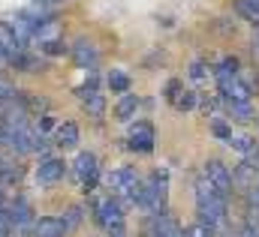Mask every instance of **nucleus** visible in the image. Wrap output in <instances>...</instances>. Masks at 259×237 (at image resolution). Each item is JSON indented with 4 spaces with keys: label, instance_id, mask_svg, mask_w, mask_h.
<instances>
[{
    "label": "nucleus",
    "instance_id": "1",
    "mask_svg": "<svg viewBox=\"0 0 259 237\" xmlns=\"http://www.w3.org/2000/svg\"><path fill=\"white\" fill-rule=\"evenodd\" d=\"M196 213H199V222L208 228H217L226 219V198L217 195V189L205 177L196 180Z\"/></svg>",
    "mask_w": 259,
    "mask_h": 237
},
{
    "label": "nucleus",
    "instance_id": "2",
    "mask_svg": "<svg viewBox=\"0 0 259 237\" xmlns=\"http://www.w3.org/2000/svg\"><path fill=\"white\" fill-rule=\"evenodd\" d=\"M202 177L217 189V195H223V198L232 195V174H229V168H226L220 159H208V162L202 165Z\"/></svg>",
    "mask_w": 259,
    "mask_h": 237
},
{
    "label": "nucleus",
    "instance_id": "3",
    "mask_svg": "<svg viewBox=\"0 0 259 237\" xmlns=\"http://www.w3.org/2000/svg\"><path fill=\"white\" fill-rule=\"evenodd\" d=\"M217 87H220V96L223 99H235V102H250L253 90L247 81H241L238 75H226V72H217Z\"/></svg>",
    "mask_w": 259,
    "mask_h": 237
},
{
    "label": "nucleus",
    "instance_id": "4",
    "mask_svg": "<svg viewBox=\"0 0 259 237\" xmlns=\"http://www.w3.org/2000/svg\"><path fill=\"white\" fill-rule=\"evenodd\" d=\"M97 222H100L106 231L121 228V225H124V204H121V198H115V195L103 198V201L97 204Z\"/></svg>",
    "mask_w": 259,
    "mask_h": 237
},
{
    "label": "nucleus",
    "instance_id": "5",
    "mask_svg": "<svg viewBox=\"0 0 259 237\" xmlns=\"http://www.w3.org/2000/svg\"><path fill=\"white\" fill-rule=\"evenodd\" d=\"M75 177L84 183V192H94V183L100 177V162H97V156L94 153H78V159H75Z\"/></svg>",
    "mask_w": 259,
    "mask_h": 237
},
{
    "label": "nucleus",
    "instance_id": "6",
    "mask_svg": "<svg viewBox=\"0 0 259 237\" xmlns=\"http://www.w3.org/2000/svg\"><path fill=\"white\" fill-rule=\"evenodd\" d=\"M136 183H139V171H136V168H115V171L106 174V186L112 189L115 198H118V195H127Z\"/></svg>",
    "mask_w": 259,
    "mask_h": 237
},
{
    "label": "nucleus",
    "instance_id": "7",
    "mask_svg": "<svg viewBox=\"0 0 259 237\" xmlns=\"http://www.w3.org/2000/svg\"><path fill=\"white\" fill-rule=\"evenodd\" d=\"M130 150L136 153H151L154 150V126L139 120L133 129H130Z\"/></svg>",
    "mask_w": 259,
    "mask_h": 237
},
{
    "label": "nucleus",
    "instance_id": "8",
    "mask_svg": "<svg viewBox=\"0 0 259 237\" xmlns=\"http://www.w3.org/2000/svg\"><path fill=\"white\" fill-rule=\"evenodd\" d=\"M69 228L61 216H39L33 222V237H64Z\"/></svg>",
    "mask_w": 259,
    "mask_h": 237
},
{
    "label": "nucleus",
    "instance_id": "9",
    "mask_svg": "<svg viewBox=\"0 0 259 237\" xmlns=\"http://www.w3.org/2000/svg\"><path fill=\"white\" fill-rule=\"evenodd\" d=\"M64 171H66L64 159H42L39 168H36V180L39 183H58V180L64 177Z\"/></svg>",
    "mask_w": 259,
    "mask_h": 237
},
{
    "label": "nucleus",
    "instance_id": "10",
    "mask_svg": "<svg viewBox=\"0 0 259 237\" xmlns=\"http://www.w3.org/2000/svg\"><path fill=\"white\" fill-rule=\"evenodd\" d=\"M72 57L78 66H88V69H94V63H97V48H94V42H88V39H78L75 45H72Z\"/></svg>",
    "mask_w": 259,
    "mask_h": 237
},
{
    "label": "nucleus",
    "instance_id": "11",
    "mask_svg": "<svg viewBox=\"0 0 259 237\" xmlns=\"http://www.w3.org/2000/svg\"><path fill=\"white\" fill-rule=\"evenodd\" d=\"M55 144L64 147V150H69V147L78 144V126H75L72 120H66V123H61V126L55 129Z\"/></svg>",
    "mask_w": 259,
    "mask_h": 237
},
{
    "label": "nucleus",
    "instance_id": "12",
    "mask_svg": "<svg viewBox=\"0 0 259 237\" xmlns=\"http://www.w3.org/2000/svg\"><path fill=\"white\" fill-rule=\"evenodd\" d=\"M6 213H9V222H12V225H27V222H33V210H30V204H27L24 198H15Z\"/></svg>",
    "mask_w": 259,
    "mask_h": 237
},
{
    "label": "nucleus",
    "instance_id": "13",
    "mask_svg": "<svg viewBox=\"0 0 259 237\" xmlns=\"http://www.w3.org/2000/svg\"><path fill=\"white\" fill-rule=\"evenodd\" d=\"M223 105H226V114L235 120V123H250V120H253V105H250V102L223 99Z\"/></svg>",
    "mask_w": 259,
    "mask_h": 237
},
{
    "label": "nucleus",
    "instance_id": "14",
    "mask_svg": "<svg viewBox=\"0 0 259 237\" xmlns=\"http://www.w3.org/2000/svg\"><path fill=\"white\" fill-rule=\"evenodd\" d=\"M232 183H238L241 189H247V192H250L253 186H259V171L253 168V165H250V162H247V159H244V162L238 165V171H235Z\"/></svg>",
    "mask_w": 259,
    "mask_h": 237
},
{
    "label": "nucleus",
    "instance_id": "15",
    "mask_svg": "<svg viewBox=\"0 0 259 237\" xmlns=\"http://www.w3.org/2000/svg\"><path fill=\"white\" fill-rule=\"evenodd\" d=\"M136 111H139V96H136V93H124V96L118 99V105H115V117L130 120Z\"/></svg>",
    "mask_w": 259,
    "mask_h": 237
},
{
    "label": "nucleus",
    "instance_id": "16",
    "mask_svg": "<svg viewBox=\"0 0 259 237\" xmlns=\"http://www.w3.org/2000/svg\"><path fill=\"white\" fill-rule=\"evenodd\" d=\"M0 51L9 57V54H15V51H21V45H18V39H15V33L9 30V24H3L0 21Z\"/></svg>",
    "mask_w": 259,
    "mask_h": 237
},
{
    "label": "nucleus",
    "instance_id": "17",
    "mask_svg": "<svg viewBox=\"0 0 259 237\" xmlns=\"http://www.w3.org/2000/svg\"><path fill=\"white\" fill-rule=\"evenodd\" d=\"M21 105L27 108V114L33 111V114H46L49 111V99L46 96H36V93H24L21 96Z\"/></svg>",
    "mask_w": 259,
    "mask_h": 237
},
{
    "label": "nucleus",
    "instance_id": "18",
    "mask_svg": "<svg viewBox=\"0 0 259 237\" xmlns=\"http://www.w3.org/2000/svg\"><path fill=\"white\" fill-rule=\"evenodd\" d=\"M196 102H199V96H196L193 90H184V87H181V90L175 93V99H172V105H175L178 111H190V108H196Z\"/></svg>",
    "mask_w": 259,
    "mask_h": 237
},
{
    "label": "nucleus",
    "instance_id": "19",
    "mask_svg": "<svg viewBox=\"0 0 259 237\" xmlns=\"http://www.w3.org/2000/svg\"><path fill=\"white\" fill-rule=\"evenodd\" d=\"M109 87H112V93H127L130 90V75L121 72V69H115V72L109 75Z\"/></svg>",
    "mask_w": 259,
    "mask_h": 237
},
{
    "label": "nucleus",
    "instance_id": "20",
    "mask_svg": "<svg viewBox=\"0 0 259 237\" xmlns=\"http://www.w3.org/2000/svg\"><path fill=\"white\" fill-rule=\"evenodd\" d=\"M229 147H232V150H238V153H244V156H250V153L256 150V141H253V138H247V135H238V138L232 135V138H229Z\"/></svg>",
    "mask_w": 259,
    "mask_h": 237
},
{
    "label": "nucleus",
    "instance_id": "21",
    "mask_svg": "<svg viewBox=\"0 0 259 237\" xmlns=\"http://www.w3.org/2000/svg\"><path fill=\"white\" fill-rule=\"evenodd\" d=\"M211 132H214L220 141H226V144H229V138H232V129H229V123H226V120L214 117V120H211Z\"/></svg>",
    "mask_w": 259,
    "mask_h": 237
},
{
    "label": "nucleus",
    "instance_id": "22",
    "mask_svg": "<svg viewBox=\"0 0 259 237\" xmlns=\"http://www.w3.org/2000/svg\"><path fill=\"white\" fill-rule=\"evenodd\" d=\"M39 48H42V51H46L49 57H58V54H66V45L61 42V39H46V42H42Z\"/></svg>",
    "mask_w": 259,
    "mask_h": 237
},
{
    "label": "nucleus",
    "instance_id": "23",
    "mask_svg": "<svg viewBox=\"0 0 259 237\" xmlns=\"http://www.w3.org/2000/svg\"><path fill=\"white\" fill-rule=\"evenodd\" d=\"M235 9H238V12H241V15H244L247 21L259 24V12L253 9V6H250V3H247V0H238V3H235Z\"/></svg>",
    "mask_w": 259,
    "mask_h": 237
},
{
    "label": "nucleus",
    "instance_id": "24",
    "mask_svg": "<svg viewBox=\"0 0 259 237\" xmlns=\"http://www.w3.org/2000/svg\"><path fill=\"white\" fill-rule=\"evenodd\" d=\"M9 99H15V90H12L9 84H3V81H0V111H3V105H6Z\"/></svg>",
    "mask_w": 259,
    "mask_h": 237
},
{
    "label": "nucleus",
    "instance_id": "25",
    "mask_svg": "<svg viewBox=\"0 0 259 237\" xmlns=\"http://www.w3.org/2000/svg\"><path fill=\"white\" fill-rule=\"evenodd\" d=\"M9 231H12V222H9V213L0 207V237H9Z\"/></svg>",
    "mask_w": 259,
    "mask_h": 237
},
{
    "label": "nucleus",
    "instance_id": "26",
    "mask_svg": "<svg viewBox=\"0 0 259 237\" xmlns=\"http://www.w3.org/2000/svg\"><path fill=\"white\" fill-rule=\"evenodd\" d=\"M178 90H181V81H175V78H172V81H169V84H166V93H163V96H166V99H169V102H172V99H175V93H178Z\"/></svg>",
    "mask_w": 259,
    "mask_h": 237
},
{
    "label": "nucleus",
    "instance_id": "27",
    "mask_svg": "<svg viewBox=\"0 0 259 237\" xmlns=\"http://www.w3.org/2000/svg\"><path fill=\"white\" fill-rule=\"evenodd\" d=\"M64 222H66V228H72V225H78V222H81V210H78V207H72V210H69V216H66Z\"/></svg>",
    "mask_w": 259,
    "mask_h": 237
},
{
    "label": "nucleus",
    "instance_id": "28",
    "mask_svg": "<svg viewBox=\"0 0 259 237\" xmlns=\"http://www.w3.org/2000/svg\"><path fill=\"white\" fill-rule=\"evenodd\" d=\"M244 237H259V222L250 216L247 219V225H244Z\"/></svg>",
    "mask_w": 259,
    "mask_h": 237
},
{
    "label": "nucleus",
    "instance_id": "29",
    "mask_svg": "<svg viewBox=\"0 0 259 237\" xmlns=\"http://www.w3.org/2000/svg\"><path fill=\"white\" fill-rule=\"evenodd\" d=\"M205 75H208V72H205V63H199V60H196L193 66H190V78L199 81V78H205Z\"/></svg>",
    "mask_w": 259,
    "mask_h": 237
},
{
    "label": "nucleus",
    "instance_id": "30",
    "mask_svg": "<svg viewBox=\"0 0 259 237\" xmlns=\"http://www.w3.org/2000/svg\"><path fill=\"white\" fill-rule=\"evenodd\" d=\"M247 162H250V165H253V168L259 171V147L253 150V153H250V156H247Z\"/></svg>",
    "mask_w": 259,
    "mask_h": 237
},
{
    "label": "nucleus",
    "instance_id": "31",
    "mask_svg": "<svg viewBox=\"0 0 259 237\" xmlns=\"http://www.w3.org/2000/svg\"><path fill=\"white\" fill-rule=\"evenodd\" d=\"M247 3H250V6H253V9L259 12V0H247Z\"/></svg>",
    "mask_w": 259,
    "mask_h": 237
},
{
    "label": "nucleus",
    "instance_id": "32",
    "mask_svg": "<svg viewBox=\"0 0 259 237\" xmlns=\"http://www.w3.org/2000/svg\"><path fill=\"white\" fill-rule=\"evenodd\" d=\"M139 237H151V234H139Z\"/></svg>",
    "mask_w": 259,
    "mask_h": 237
},
{
    "label": "nucleus",
    "instance_id": "33",
    "mask_svg": "<svg viewBox=\"0 0 259 237\" xmlns=\"http://www.w3.org/2000/svg\"><path fill=\"white\" fill-rule=\"evenodd\" d=\"M0 168H3V159H0Z\"/></svg>",
    "mask_w": 259,
    "mask_h": 237
},
{
    "label": "nucleus",
    "instance_id": "34",
    "mask_svg": "<svg viewBox=\"0 0 259 237\" xmlns=\"http://www.w3.org/2000/svg\"><path fill=\"white\" fill-rule=\"evenodd\" d=\"M49 3H52V0H49Z\"/></svg>",
    "mask_w": 259,
    "mask_h": 237
}]
</instances>
